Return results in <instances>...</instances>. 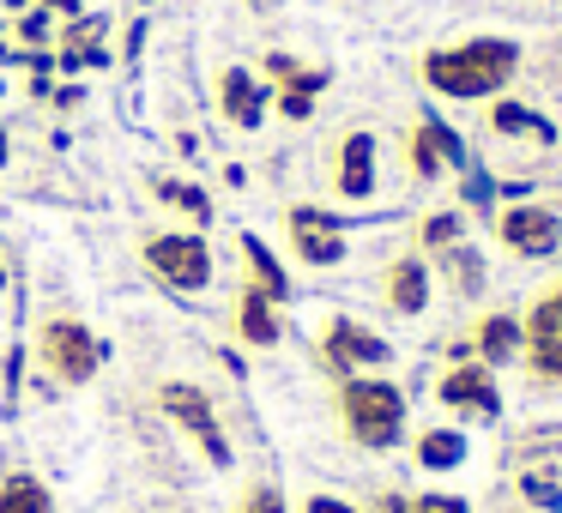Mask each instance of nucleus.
I'll list each match as a JSON object with an SVG mask.
<instances>
[{"label":"nucleus","mask_w":562,"mask_h":513,"mask_svg":"<svg viewBox=\"0 0 562 513\" xmlns=\"http://www.w3.org/2000/svg\"><path fill=\"white\" fill-rule=\"evenodd\" d=\"M514 67H520V49L508 37H472L460 49L429 55L424 79L436 91H448V98H490V91H502L514 79Z\"/></svg>","instance_id":"obj_1"},{"label":"nucleus","mask_w":562,"mask_h":513,"mask_svg":"<svg viewBox=\"0 0 562 513\" xmlns=\"http://www.w3.org/2000/svg\"><path fill=\"white\" fill-rule=\"evenodd\" d=\"M339 411L345 429H351L357 447H393L405 429V392L393 380H345L339 387Z\"/></svg>","instance_id":"obj_2"},{"label":"nucleus","mask_w":562,"mask_h":513,"mask_svg":"<svg viewBox=\"0 0 562 513\" xmlns=\"http://www.w3.org/2000/svg\"><path fill=\"white\" fill-rule=\"evenodd\" d=\"M37 356H43V368H49L55 380L79 387V380L98 375L103 344L91 339V332L79 327V320H43V332H37Z\"/></svg>","instance_id":"obj_3"},{"label":"nucleus","mask_w":562,"mask_h":513,"mask_svg":"<svg viewBox=\"0 0 562 513\" xmlns=\"http://www.w3.org/2000/svg\"><path fill=\"white\" fill-rule=\"evenodd\" d=\"M146 266L158 272L170 290H206L212 284V254L200 236H151L146 242Z\"/></svg>","instance_id":"obj_4"},{"label":"nucleus","mask_w":562,"mask_h":513,"mask_svg":"<svg viewBox=\"0 0 562 513\" xmlns=\"http://www.w3.org/2000/svg\"><path fill=\"white\" fill-rule=\"evenodd\" d=\"M158 399H164V411H170L176 423H182L188 435L200 441V453H206L212 465H231V441H224V429H218V417H212L206 392L188 387V380H170V387H164Z\"/></svg>","instance_id":"obj_5"},{"label":"nucleus","mask_w":562,"mask_h":513,"mask_svg":"<svg viewBox=\"0 0 562 513\" xmlns=\"http://www.w3.org/2000/svg\"><path fill=\"white\" fill-rule=\"evenodd\" d=\"M496 236H502V248L520 254V260H550L557 242H562V224H557L550 206H508L502 224H496Z\"/></svg>","instance_id":"obj_6"},{"label":"nucleus","mask_w":562,"mask_h":513,"mask_svg":"<svg viewBox=\"0 0 562 513\" xmlns=\"http://www.w3.org/2000/svg\"><path fill=\"white\" fill-rule=\"evenodd\" d=\"M284 230H291V248L303 266H333V260H345V230L339 218H327L321 206H291L284 212Z\"/></svg>","instance_id":"obj_7"},{"label":"nucleus","mask_w":562,"mask_h":513,"mask_svg":"<svg viewBox=\"0 0 562 513\" xmlns=\"http://www.w3.org/2000/svg\"><path fill=\"white\" fill-rule=\"evenodd\" d=\"M321 351H327V363L339 368V375H351V368H381L387 363V339H375L369 327H357V320H327L321 327Z\"/></svg>","instance_id":"obj_8"},{"label":"nucleus","mask_w":562,"mask_h":513,"mask_svg":"<svg viewBox=\"0 0 562 513\" xmlns=\"http://www.w3.org/2000/svg\"><path fill=\"white\" fill-rule=\"evenodd\" d=\"M441 404H453L460 417H496V380H490V363H460L441 375Z\"/></svg>","instance_id":"obj_9"},{"label":"nucleus","mask_w":562,"mask_h":513,"mask_svg":"<svg viewBox=\"0 0 562 513\" xmlns=\"http://www.w3.org/2000/svg\"><path fill=\"white\" fill-rule=\"evenodd\" d=\"M381 296H387L393 315H424V303H429V272H424V260H417V254L393 260L387 278H381Z\"/></svg>","instance_id":"obj_10"},{"label":"nucleus","mask_w":562,"mask_h":513,"mask_svg":"<svg viewBox=\"0 0 562 513\" xmlns=\"http://www.w3.org/2000/svg\"><path fill=\"white\" fill-rule=\"evenodd\" d=\"M231 320H236V332H243L248 344H279V303H272L267 290H255V284L236 296Z\"/></svg>","instance_id":"obj_11"},{"label":"nucleus","mask_w":562,"mask_h":513,"mask_svg":"<svg viewBox=\"0 0 562 513\" xmlns=\"http://www.w3.org/2000/svg\"><path fill=\"white\" fill-rule=\"evenodd\" d=\"M369 187H375V139L351 134L339 146V194L345 200H369Z\"/></svg>","instance_id":"obj_12"},{"label":"nucleus","mask_w":562,"mask_h":513,"mask_svg":"<svg viewBox=\"0 0 562 513\" xmlns=\"http://www.w3.org/2000/svg\"><path fill=\"white\" fill-rule=\"evenodd\" d=\"M460 158H465L460 139H453L441 122H424V127H417V139H412V170H417V175H436V170H448V163H460Z\"/></svg>","instance_id":"obj_13"},{"label":"nucleus","mask_w":562,"mask_h":513,"mask_svg":"<svg viewBox=\"0 0 562 513\" xmlns=\"http://www.w3.org/2000/svg\"><path fill=\"white\" fill-rule=\"evenodd\" d=\"M218 98H224V115H231V122H243V127L260 122V86L248 73H224L218 79Z\"/></svg>","instance_id":"obj_14"},{"label":"nucleus","mask_w":562,"mask_h":513,"mask_svg":"<svg viewBox=\"0 0 562 513\" xmlns=\"http://www.w3.org/2000/svg\"><path fill=\"white\" fill-rule=\"evenodd\" d=\"M477 356H484V363H508V356H520V320L490 315L484 327H477Z\"/></svg>","instance_id":"obj_15"},{"label":"nucleus","mask_w":562,"mask_h":513,"mask_svg":"<svg viewBox=\"0 0 562 513\" xmlns=\"http://www.w3.org/2000/svg\"><path fill=\"white\" fill-rule=\"evenodd\" d=\"M0 513H55V501H49V489H43L37 477L13 471L7 483H0Z\"/></svg>","instance_id":"obj_16"},{"label":"nucleus","mask_w":562,"mask_h":513,"mask_svg":"<svg viewBox=\"0 0 562 513\" xmlns=\"http://www.w3.org/2000/svg\"><path fill=\"white\" fill-rule=\"evenodd\" d=\"M243 254H248V266H255V290H267L272 303H284V296H291V278L279 272V260H272L255 236H243Z\"/></svg>","instance_id":"obj_17"},{"label":"nucleus","mask_w":562,"mask_h":513,"mask_svg":"<svg viewBox=\"0 0 562 513\" xmlns=\"http://www.w3.org/2000/svg\"><path fill=\"white\" fill-rule=\"evenodd\" d=\"M417 459H424L429 471H448V465L465 459V441L453 435V429H429V435L417 441Z\"/></svg>","instance_id":"obj_18"},{"label":"nucleus","mask_w":562,"mask_h":513,"mask_svg":"<svg viewBox=\"0 0 562 513\" xmlns=\"http://www.w3.org/2000/svg\"><path fill=\"white\" fill-rule=\"evenodd\" d=\"M490 122H496V134H532V139H550V127L538 122V115L526 110V103H496V110H490Z\"/></svg>","instance_id":"obj_19"},{"label":"nucleus","mask_w":562,"mask_h":513,"mask_svg":"<svg viewBox=\"0 0 562 513\" xmlns=\"http://www.w3.org/2000/svg\"><path fill=\"white\" fill-rule=\"evenodd\" d=\"M526 501H538V508H562V477L550 471V465L526 471Z\"/></svg>","instance_id":"obj_20"},{"label":"nucleus","mask_w":562,"mask_h":513,"mask_svg":"<svg viewBox=\"0 0 562 513\" xmlns=\"http://www.w3.org/2000/svg\"><path fill=\"white\" fill-rule=\"evenodd\" d=\"M158 194L170 200L176 212H194V218H206V212H212V206H206V194H200V187H182V182H158Z\"/></svg>","instance_id":"obj_21"},{"label":"nucleus","mask_w":562,"mask_h":513,"mask_svg":"<svg viewBox=\"0 0 562 513\" xmlns=\"http://www.w3.org/2000/svg\"><path fill=\"white\" fill-rule=\"evenodd\" d=\"M441 260H448V266H453V278H460V290L472 296V290H477V254H472V248H460V242H453V248H448V254H441Z\"/></svg>","instance_id":"obj_22"},{"label":"nucleus","mask_w":562,"mask_h":513,"mask_svg":"<svg viewBox=\"0 0 562 513\" xmlns=\"http://www.w3.org/2000/svg\"><path fill=\"white\" fill-rule=\"evenodd\" d=\"M424 248H453L460 242V218H448V212H441V218H424Z\"/></svg>","instance_id":"obj_23"},{"label":"nucleus","mask_w":562,"mask_h":513,"mask_svg":"<svg viewBox=\"0 0 562 513\" xmlns=\"http://www.w3.org/2000/svg\"><path fill=\"white\" fill-rule=\"evenodd\" d=\"M236 513H284V495H279L272 483H255V489L243 495V508H236Z\"/></svg>","instance_id":"obj_24"},{"label":"nucleus","mask_w":562,"mask_h":513,"mask_svg":"<svg viewBox=\"0 0 562 513\" xmlns=\"http://www.w3.org/2000/svg\"><path fill=\"white\" fill-rule=\"evenodd\" d=\"M405 513H465V501H453V495H417V501H405Z\"/></svg>","instance_id":"obj_25"},{"label":"nucleus","mask_w":562,"mask_h":513,"mask_svg":"<svg viewBox=\"0 0 562 513\" xmlns=\"http://www.w3.org/2000/svg\"><path fill=\"white\" fill-rule=\"evenodd\" d=\"M308 513H357V508H345V501H333V495H315V501H308Z\"/></svg>","instance_id":"obj_26"},{"label":"nucleus","mask_w":562,"mask_h":513,"mask_svg":"<svg viewBox=\"0 0 562 513\" xmlns=\"http://www.w3.org/2000/svg\"><path fill=\"white\" fill-rule=\"evenodd\" d=\"M465 200H472V206H490V182H477V175H472V182H465Z\"/></svg>","instance_id":"obj_27"},{"label":"nucleus","mask_w":562,"mask_h":513,"mask_svg":"<svg viewBox=\"0 0 562 513\" xmlns=\"http://www.w3.org/2000/svg\"><path fill=\"white\" fill-rule=\"evenodd\" d=\"M381 513H405V501H387V508H381Z\"/></svg>","instance_id":"obj_28"},{"label":"nucleus","mask_w":562,"mask_h":513,"mask_svg":"<svg viewBox=\"0 0 562 513\" xmlns=\"http://www.w3.org/2000/svg\"><path fill=\"white\" fill-rule=\"evenodd\" d=\"M557 308H562V290H557Z\"/></svg>","instance_id":"obj_29"},{"label":"nucleus","mask_w":562,"mask_h":513,"mask_svg":"<svg viewBox=\"0 0 562 513\" xmlns=\"http://www.w3.org/2000/svg\"><path fill=\"white\" fill-rule=\"evenodd\" d=\"M0 278H7V272H0Z\"/></svg>","instance_id":"obj_30"}]
</instances>
